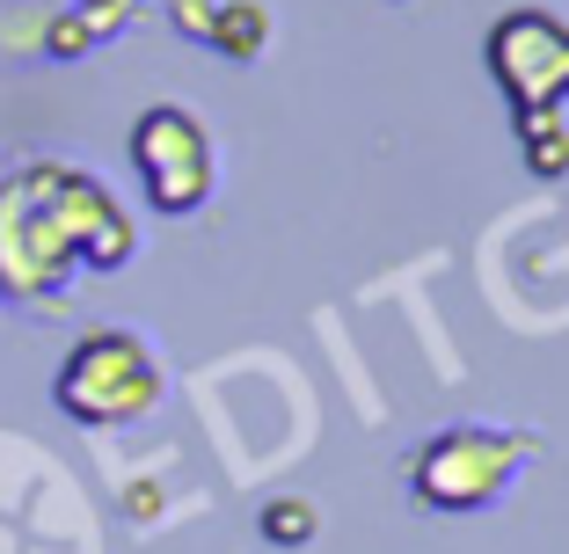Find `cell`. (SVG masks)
<instances>
[{"instance_id": "obj_1", "label": "cell", "mask_w": 569, "mask_h": 554, "mask_svg": "<svg viewBox=\"0 0 569 554\" xmlns=\"http://www.w3.org/2000/svg\"><path fill=\"white\" fill-rule=\"evenodd\" d=\"M139 249L132 219L73 161H22L0 175V300L51 306L73 270H124Z\"/></svg>"}, {"instance_id": "obj_2", "label": "cell", "mask_w": 569, "mask_h": 554, "mask_svg": "<svg viewBox=\"0 0 569 554\" xmlns=\"http://www.w3.org/2000/svg\"><path fill=\"white\" fill-rule=\"evenodd\" d=\"M51 402L67 409L73 423H139L153 402H161V365L153 351L132 336V329H88L81 343L67 351L59 380H51Z\"/></svg>"}, {"instance_id": "obj_3", "label": "cell", "mask_w": 569, "mask_h": 554, "mask_svg": "<svg viewBox=\"0 0 569 554\" xmlns=\"http://www.w3.org/2000/svg\"><path fill=\"white\" fill-rule=\"evenodd\" d=\"M533 460V437L526 431H489V423H452L417 453L409 482H417V504L431 511H482L497 504L511 474Z\"/></svg>"}, {"instance_id": "obj_4", "label": "cell", "mask_w": 569, "mask_h": 554, "mask_svg": "<svg viewBox=\"0 0 569 554\" xmlns=\"http://www.w3.org/2000/svg\"><path fill=\"white\" fill-rule=\"evenodd\" d=\"M132 169L147 183V204L168 219L198 212L212 198V132L176 102H153L147 118L132 124Z\"/></svg>"}, {"instance_id": "obj_5", "label": "cell", "mask_w": 569, "mask_h": 554, "mask_svg": "<svg viewBox=\"0 0 569 554\" xmlns=\"http://www.w3.org/2000/svg\"><path fill=\"white\" fill-rule=\"evenodd\" d=\"M489 73L511 110H562L569 95V22L548 8H511L489 22Z\"/></svg>"}, {"instance_id": "obj_6", "label": "cell", "mask_w": 569, "mask_h": 554, "mask_svg": "<svg viewBox=\"0 0 569 554\" xmlns=\"http://www.w3.org/2000/svg\"><path fill=\"white\" fill-rule=\"evenodd\" d=\"M519 118V139H526V169L533 175H569V132L555 110H511Z\"/></svg>"}, {"instance_id": "obj_7", "label": "cell", "mask_w": 569, "mask_h": 554, "mask_svg": "<svg viewBox=\"0 0 569 554\" xmlns=\"http://www.w3.org/2000/svg\"><path fill=\"white\" fill-rule=\"evenodd\" d=\"M212 44L227 51V59H263V44H270V16L256 8V0H227L212 16Z\"/></svg>"}, {"instance_id": "obj_8", "label": "cell", "mask_w": 569, "mask_h": 554, "mask_svg": "<svg viewBox=\"0 0 569 554\" xmlns=\"http://www.w3.org/2000/svg\"><path fill=\"white\" fill-rule=\"evenodd\" d=\"M307 533H315V511H307L300 496H278V504H263V540H278V547H300Z\"/></svg>"}, {"instance_id": "obj_9", "label": "cell", "mask_w": 569, "mask_h": 554, "mask_svg": "<svg viewBox=\"0 0 569 554\" xmlns=\"http://www.w3.org/2000/svg\"><path fill=\"white\" fill-rule=\"evenodd\" d=\"M73 16H81V22H88V37H96V44H102V37H118L124 22L139 16V0H81Z\"/></svg>"}, {"instance_id": "obj_10", "label": "cell", "mask_w": 569, "mask_h": 554, "mask_svg": "<svg viewBox=\"0 0 569 554\" xmlns=\"http://www.w3.org/2000/svg\"><path fill=\"white\" fill-rule=\"evenodd\" d=\"M212 16H219V0H168V22L183 37H198V44H212Z\"/></svg>"}, {"instance_id": "obj_11", "label": "cell", "mask_w": 569, "mask_h": 554, "mask_svg": "<svg viewBox=\"0 0 569 554\" xmlns=\"http://www.w3.org/2000/svg\"><path fill=\"white\" fill-rule=\"evenodd\" d=\"M44 44H51V59H81V51L96 44V37H88V22H81V16H59Z\"/></svg>"}]
</instances>
